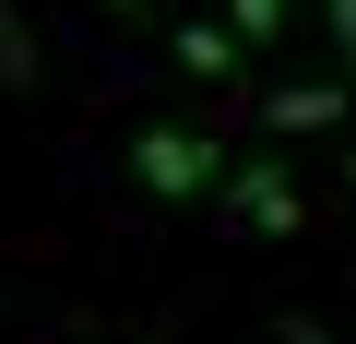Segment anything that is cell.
<instances>
[{
    "label": "cell",
    "mask_w": 356,
    "mask_h": 344,
    "mask_svg": "<svg viewBox=\"0 0 356 344\" xmlns=\"http://www.w3.org/2000/svg\"><path fill=\"white\" fill-rule=\"evenodd\" d=\"M131 179H143L154 202H191V190L226 179V154H214V131H191V119H154V131L131 142Z\"/></svg>",
    "instance_id": "1"
},
{
    "label": "cell",
    "mask_w": 356,
    "mask_h": 344,
    "mask_svg": "<svg viewBox=\"0 0 356 344\" xmlns=\"http://www.w3.org/2000/svg\"><path fill=\"white\" fill-rule=\"evenodd\" d=\"M226 214L238 226H261V238H285L297 226V179H285V154H250L238 179H226Z\"/></svg>",
    "instance_id": "2"
},
{
    "label": "cell",
    "mask_w": 356,
    "mask_h": 344,
    "mask_svg": "<svg viewBox=\"0 0 356 344\" xmlns=\"http://www.w3.org/2000/svg\"><path fill=\"white\" fill-rule=\"evenodd\" d=\"M178 72H191V83H226L238 72V24H214V13H191V24H178V48H166Z\"/></svg>",
    "instance_id": "3"
},
{
    "label": "cell",
    "mask_w": 356,
    "mask_h": 344,
    "mask_svg": "<svg viewBox=\"0 0 356 344\" xmlns=\"http://www.w3.org/2000/svg\"><path fill=\"white\" fill-rule=\"evenodd\" d=\"M273 131H344V72H309L273 95Z\"/></svg>",
    "instance_id": "4"
},
{
    "label": "cell",
    "mask_w": 356,
    "mask_h": 344,
    "mask_svg": "<svg viewBox=\"0 0 356 344\" xmlns=\"http://www.w3.org/2000/svg\"><path fill=\"white\" fill-rule=\"evenodd\" d=\"M36 72H48V60H36V36L13 24V0H0V83H13V95H36Z\"/></svg>",
    "instance_id": "5"
},
{
    "label": "cell",
    "mask_w": 356,
    "mask_h": 344,
    "mask_svg": "<svg viewBox=\"0 0 356 344\" xmlns=\"http://www.w3.org/2000/svg\"><path fill=\"white\" fill-rule=\"evenodd\" d=\"M226 24L238 36H285V0H226Z\"/></svg>",
    "instance_id": "6"
},
{
    "label": "cell",
    "mask_w": 356,
    "mask_h": 344,
    "mask_svg": "<svg viewBox=\"0 0 356 344\" xmlns=\"http://www.w3.org/2000/svg\"><path fill=\"white\" fill-rule=\"evenodd\" d=\"M332 13V60H356V0H321Z\"/></svg>",
    "instance_id": "7"
},
{
    "label": "cell",
    "mask_w": 356,
    "mask_h": 344,
    "mask_svg": "<svg viewBox=\"0 0 356 344\" xmlns=\"http://www.w3.org/2000/svg\"><path fill=\"white\" fill-rule=\"evenodd\" d=\"M273 344H332V332H321V320L297 309V320H273Z\"/></svg>",
    "instance_id": "8"
},
{
    "label": "cell",
    "mask_w": 356,
    "mask_h": 344,
    "mask_svg": "<svg viewBox=\"0 0 356 344\" xmlns=\"http://www.w3.org/2000/svg\"><path fill=\"white\" fill-rule=\"evenodd\" d=\"M344 179H356V142H344Z\"/></svg>",
    "instance_id": "9"
},
{
    "label": "cell",
    "mask_w": 356,
    "mask_h": 344,
    "mask_svg": "<svg viewBox=\"0 0 356 344\" xmlns=\"http://www.w3.org/2000/svg\"><path fill=\"white\" fill-rule=\"evenodd\" d=\"M107 13H131V0H107Z\"/></svg>",
    "instance_id": "10"
}]
</instances>
